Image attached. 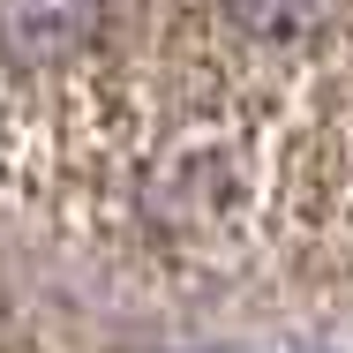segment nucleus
Here are the masks:
<instances>
[{"label": "nucleus", "instance_id": "nucleus-1", "mask_svg": "<svg viewBox=\"0 0 353 353\" xmlns=\"http://www.w3.org/2000/svg\"><path fill=\"white\" fill-rule=\"evenodd\" d=\"M113 0H0V53L15 68H53L105 30Z\"/></svg>", "mask_w": 353, "mask_h": 353}, {"label": "nucleus", "instance_id": "nucleus-2", "mask_svg": "<svg viewBox=\"0 0 353 353\" xmlns=\"http://www.w3.org/2000/svg\"><path fill=\"white\" fill-rule=\"evenodd\" d=\"M353 0H225L233 30L256 46H323L346 23Z\"/></svg>", "mask_w": 353, "mask_h": 353}]
</instances>
